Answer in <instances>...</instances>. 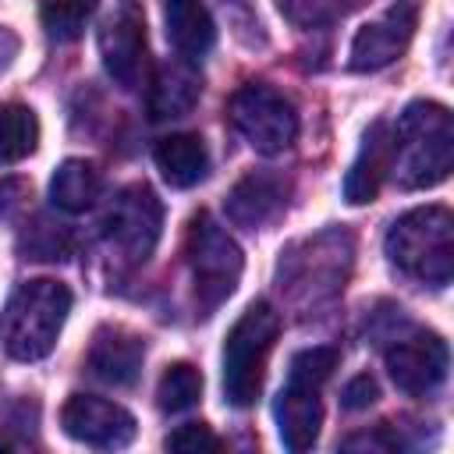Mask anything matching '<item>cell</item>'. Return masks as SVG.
I'll list each match as a JSON object with an SVG mask.
<instances>
[{
    "label": "cell",
    "instance_id": "cell-1",
    "mask_svg": "<svg viewBox=\"0 0 454 454\" xmlns=\"http://www.w3.org/2000/svg\"><path fill=\"white\" fill-rule=\"evenodd\" d=\"M454 167V121L443 103H408L390 128V177L401 188H433Z\"/></svg>",
    "mask_w": 454,
    "mask_h": 454
},
{
    "label": "cell",
    "instance_id": "cell-2",
    "mask_svg": "<svg viewBox=\"0 0 454 454\" xmlns=\"http://www.w3.org/2000/svg\"><path fill=\"white\" fill-rule=\"evenodd\" d=\"M71 312V291L60 280L39 277L14 287L0 312V348L18 362L46 358Z\"/></svg>",
    "mask_w": 454,
    "mask_h": 454
},
{
    "label": "cell",
    "instance_id": "cell-3",
    "mask_svg": "<svg viewBox=\"0 0 454 454\" xmlns=\"http://www.w3.org/2000/svg\"><path fill=\"white\" fill-rule=\"evenodd\" d=\"M390 262L433 287L450 284L454 273V216L447 206H422L397 216L387 231Z\"/></svg>",
    "mask_w": 454,
    "mask_h": 454
},
{
    "label": "cell",
    "instance_id": "cell-4",
    "mask_svg": "<svg viewBox=\"0 0 454 454\" xmlns=\"http://www.w3.org/2000/svg\"><path fill=\"white\" fill-rule=\"evenodd\" d=\"M337 369V351L333 348H305L291 358L287 365V383L280 387L273 401V419L280 443L287 450H309L319 436L323 426V401L319 390Z\"/></svg>",
    "mask_w": 454,
    "mask_h": 454
},
{
    "label": "cell",
    "instance_id": "cell-5",
    "mask_svg": "<svg viewBox=\"0 0 454 454\" xmlns=\"http://www.w3.org/2000/svg\"><path fill=\"white\" fill-rule=\"evenodd\" d=\"M280 333V312L270 301H252L223 340V397L234 408L255 404L266 376V358Z\"/></svg>",
    "mask_w": 454,
    "mask_h": 454
},
{
    "label": "cell",
    "instance_id": "cell-6",
    "mask_svg": "<svg viewBox=\"0 0 454 454\" xmlns=\"http://www.w3.org/2000/svg\"><path fill=\"white\" fill-rule=\"evenodd\" d=\"M184 255H188V270H192V284H195L199 316H209L238 287V277L245 266L241 248L209 213H195L188 223Z\"/></svg>",
    "mask_w": 454,
    "mask_h": 454
},
{
    "label": "cell",
    "instance_id": "cell-7",
    "mask_svg": "<svg viewBox=\"0 0 454 454\" xmlns=\"http://www.w3.org/2000/svg\"><path fill=\"white\" fill-rule=\"evenodd\" d=\"M163 227V206L149 184H124L103 209L99 234L121 262L138 266L153 255Z\"/></svg>",
    "mask_w": 454,
    "mask_h": 454
},
{
    "label": "cell",
    "instance_id": "cell-8",
    "mask_svg": "<svg viewBox=\"0 0 454 454\" xmlns=\"http://www.w3.org/2000/svg\"><path fill=\"white\" fill-rule=\"evenodd\" d=\"M227 117L238 128V135L262 156H277L291 149L298 135V114L291 99L262 82L241 85L227 103Z\"/></svg>",
    "mask_w": 454,
    "mask_h": 454
},
{
    "label": "cell",
    "instance_id": "cell-9",
    "mask_svg": "<svg viewBox=\"0 0 454 454\" xmlns=\"http://www.w3.org/2000/svg\"><path fill=\"white\" fill-rule=\"evenodd\" d=\"M99 57H103V67L106 74L114 78V85L121 89H138L142 78H145V64H149V53H145V11L138 0H117L106 18L99 21Z\"/></svg>",
    "mask_w": 454,
    "mask_h": 454
},
{
    "label": "cell",
    "instance_id": "cell-10",
    "mask_svg": "<svg viewBox=\"0 0 454 454\" xmlns=\"http://www.w3.org/2000/svg\"><path fill=\"white\" fill-rule=\"evenodd\" d=\"M447 365H450L447 344L440 333L429 330H411L387 348V372L394 387L411 397L433 394L447 380Z\"/></svg>",
    "mask_w": 454,
    "mask_h": 454
},
{
    "label": "cell",
    "instance_id": "cell-11",
    "mask_svg": "<svg viewBox=\"0 0 454 454\" xmlns=\"http://www.w3.org/2000/svg\"><path fill=\"white\" fill-rule=\"evenodd\" d=\"M415 25H419V7H415V0H397V4H390L380 18H372L369 25H362L358 32H355V39H351V71H383L387 64H394L404 50H408V43H411V35H415Z\"/></svg>",
    "mask_w": 454,
    "mask_h": 454
},
{
    "label": "cell",
    "instance_id": "cell-12",
    "mask_svg": "<svg viewBox=\"0 0 454 454\" xmlns=\"http://www.w3.org/2000/svg\"><path fill=\"white\" fill-rule=\"evenodd\" d=\"M60 426L71 440L85 447H99V450H117L135 440L131 411H124L121 404L106 397H92V394H71L60 411Z\"/></svg>",
    "mask_w": 454,
    "mask_h": 454
},
{
    "label": "cell",
    "instance_id": "cell-13",
    "mask_svg": "<svg viewBox=\"0 0 454 454\" xmlns=\"http://www.w3.org/2000/svg\"><path fill=\"white\" fill-rule=\"evenodd\" d=\"M142 358H145L142 337H135L121 326H106L92 337L85 369H89V376H96L106 387H131L142 372Z\"/></svg>",
    "mask_w": 454,
    "mask_h": 454
},
{
    "label": "cell",
    "instance_id": "cell-14",
    "mask_svg": "<svg viewBox=\"0 0 454 454\" xmlns=\"http://www.w3.org/2000/svg\"><path fill=\"white\" fill-rule=\"evenodd\" d=\"M284 195L287 184L277 174H245L231 192H227V220L245 227V231H259L262 223H270L280 209H284Z\"/></svg>",
    "mask_w": 454,
    "mask_h": 454
},
{
    "label": "cell",
    "instance_id": "cell-15",
    "mask_svg": "<svg viewBox=\"0 0 454 454\" xmlns=\"http://www.w3.org/2000/svg\"><path fill=\"white\" fill-rule=\"evenodd\" d=\"M202 96V78L199 71L192 67V60L177 57V60H167L156 67L153 82H149V117L153 121H174V117H184L195 110Z\"/></svg>",
    "mask_w": 454,
    "mask_h": 454
},
{
    "label": "cell",
    "instance_id": "cell-16",
    "mask_svg": "<svg viewBox=\"0 0 454 454\" xmlns=\"http://www.w3.org/2000/svg\"><path fill=\"white\" fill-rule=\"evenodd\" d=\"M390 174V124L387 121H376L365 138H362V149L344 177V199L362 206V202H372L383 177Z\"/></svg>",
    "mask_w": 454,
    "mask_h": 454
},
{
    "label": "cell",
    "instance_id": "cell-17",
    "mask_svg": "<svg viewBox=\"0 0 454 454\" xmlns=\"http://www.w3.org/2000/svg\"><path fill=\"white\" fill-rule=\"evenodd\" d=\"M153 160H156L163 181L174 184V188H192L209 174L206 142L192 131H174V135L160 138L156 149H153Z\"/></svg>",
    "mask_w": 454,
    "mask_h": 454
},
{
    "label": "cell",
    "instance_id": "cell-18",
    "mask_svg": "<svg viewBox=\"0 0 454 454\" xmlns=\"http://www.w3.org/2000/svg\"><path fill=\"white\" fill-rule=\"evenodd\" d=\"M163 21H167L170 46L184 60H195V57L209 53V46L216 43V25H213L209 11L199 0H167Z\"/></svg>",
    "mask_w": 454,
    "mask_h": 454
},
{
    "label": "cell",
    "instance_id": "cell-19",
    "mask_svg": "<svg viewBox=\"0 0 454 454\" xmlns=\"http://www.w3.org/2000/svg\"><path fill=\"white\" fill-rule=\"evenodd\" d=\"M103 195V174L89 160H64L50 177V202L64 213H85Z\"/></svg>",
    "mask_w": 454,
    "mask_h": 454
},
{
    "label": "cell",
    "instance_id": "cell-20",
    "mask_svg": "<svg viewBox=\"0 0 454 454\" xmlns=\"http://www.w3.org/2000/svg\"><path fill=\"white\" fill-rule=\"evenodd\" d=\"M39 142V121L21 103H0V163L25 160Z\"/></svg>",
    "mask_w": 454,
    "mask_h": 454
},
{
    "label": "cell",
    "instance_id": "cell-21",
    "mask_svg": "<svg viewBox=\"0 0 454 454\" xmlns=\"http://www.w3.org/2000/svg\"><path fill=\"white\" fill-rule=\"evenodd\" d=\"M202 397V372L188 362H174L163 369L160 387H156V404L167 415H181L188 408H195Z\"/></svg>",
    "mask_w": 454,
    "mask_h": 454
},
{
    "label": "cell",
    "instance_id": "cell-22",
    "mask_svg": "<svg viewBox=\"0 0 454 454\" xmlns=\"http://www.w3.org/2000/svg\"><path fill=\"white\" fill-rule=\"evenodd\" d=\"M96 7H99V0H39V21L50 39L71 43L85 32Z\"/></svg>",
    "mask_w": 454,
    "mask_h": 454
},
{
    "label": "cell",
    "instance_id": "cell-23",
    "mask_svg": "<svg viewBox=\"0 0 454 454\" xmlns=\"http://www.w3.org/2000/svg\"><path fill=\"white\" fill-rule=\"evenodd\" d=\"M18 252L25 259L53 262V259H64L71 252V234L64 223H53L50 216H35L32 223H25V231L18 238Z\"/></svg>",
    "mask_w": 454,
    "mask_h": 454
},
{
    "label": "cell",
    "instance_id": "cell-24",
    "mask_svg": "<svg viewBox=\"0 0 454 454\" xmlns=\"http://www.w3.org/2000/svg\"><path fill=\"white\" fill-rule=\"evenodd\" d=\"M284 18L301 28H319L326 21H337L344 11H351L358 0H277Z\"/></svg>",
    "mask_w": 454,
    "mask_h": 454
},
{
    "label": "cell",
    "instance_id": "cell-25",
    "mask_svg": "<svg viewBox=\"0 0 454 454\" xmlns=\"http://www.w3.org/2000/svg\"><path fill=\"white\" fill-rule=\"evenodd\" d=\"M163 447L181 450V454H195V450H223V440L206 422H184L163 440Z\"/></svg>",
    "mask_w": 454,
    "mask_h": 454
},
{
    "label": "cell",
    "instance_id": "cell-26",
    "mask_svg": "<svg viewBox=\"0 0 454 454\" xmlns=\"http://www.w3.org/2000/svg\"><path fill=\"white\" fill-rule=\"evenodd\" d=\"M376 397H380L376 380H372L369 372H362V376L348 380V387H344V394H340V404H344L348 411H358V408H369Z\"/></svg>",
    "mask_w": 454,
    "mask_h": 454
},
{
    "label": "cell",
    "instance_id": "cell-27",
    "mask_svg": "<svg viewBox=\"0 0 454 454\" xmlns=\"http://www.w3.org/2000/svg\"><path fill=\"white\" fill-rule=\"evenodd\" d=\"M344 447H348V450H358V447H365V450H394L397 440L387 436L383 426H380V433H358V436H348Z\"/></svg>",
    "mask_w": 454,
    "mask_h": 454
},
{
    "label": "cell",
    "instance_id": "cell-28",
    "mask_svg": "<svg viewBox=\"0 0 454 454\" xmlns=\"http://www.w3.org/2000/svg\"><path fill=\"white\" fill-rule=\"evenodd\" d=\"M18 188H21V181H4V184H0V216H4V220H11V216L25 206L21 199H14Z\"/></svg>",
    "mask_w": 454,
    "mask_h": 454
},
{
    "label": "cell",
    "instance_id": "cell-29",
    "mask_svg": "<svg viewBox=\"0 0 454 454\" xmlns=\"http://www.w3.org/2000/svg\"><path fill=\"white\" fill-rule=\"evenodd\" d=\"M18 46H21V43H18V35H14L11 28H4V25H0V71H7V67H11V60L18 57Z\"/></svg>",
    "mask_w": 454,
    "mask_h": 454
}]
</instances>
